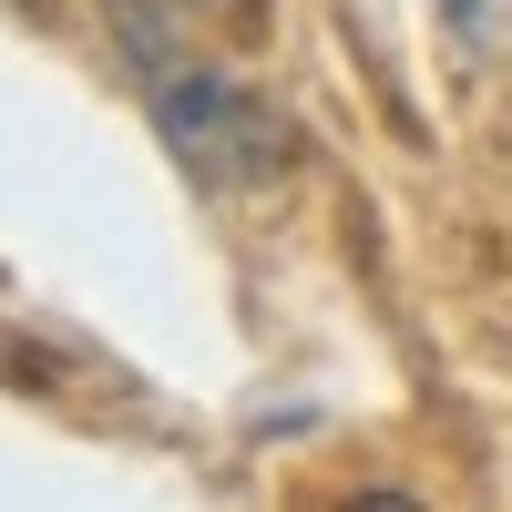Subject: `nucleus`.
<instances>
[{
  "mask_svg": "<svg viewBox=\"0 0 512 512\" xmlns=\"http://www.w3.org/2000/svg\"><path fill=\"white\" fill-rule=\"evenodd\" d=\"M441 31H451V52H472V62H512V0H431Z\"/></svg>",
  "mask_w": 512,
  "mask_h": 512,
  "instance_id": "2",
  "label": "nucleus"
},
{
  "mask_svg": "<svg viewBox=\"0 0 512 512\" xmlns=\"http://www.w3.org/2000/svg\"><path fill=\"white\" fill-rule=\"evenodd\" d=\"M11 11H21V21H41V0H11Z\"/></svg>",
  "mask_w": 512,
  "mask_h": 512,
  "instance_id": "4",
  "label": "nucleus"
},
{
  "mask_svg": "<svg viewBox=\"0 0 512 512\" xmlns=\"http://www.w3.org/2000/svg\"><path fill=\"white\" fill-rule=\"evenodd\" d=\"M113 11V41H123V72H134V93L154 113V134L175 144L205 185H277L287 164H297V123L267 113L246 93V82L216 62V52H195V31L164 11V0H103Z\"/></svg>",
  "mask_w": 512,
  "mask_h": 512,
  "instance_id": "1",
  "label": "nucleus"
},
{
  "mask_svg": "<svg viewBox=\"0 0 512 512\" xmlns=\"http://www.w3.org/2000/svg\"><path fill=\"white\" fill-rule=\"evenodd\" d=\"M185 11H205V21H216V11H226L236 31H256V11H267V0H185Z\"/></svg>",
  "mask_w": 512,
  "mask_h": 512,
  "instance_id": "3",
  "label": "nucleus"
}]
</instances>
